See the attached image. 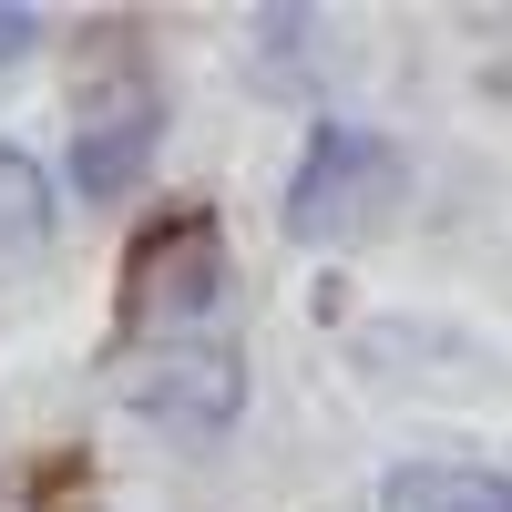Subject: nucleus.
I'll use <instances>...</instances> for the list:
<instances>
[{
  "label": "nucleus",
  "mask_w": 512,
  "mask_h": 512,
  "mask_svg": "<svg viewBox=\"0 0 512 512\" xmlns=\"http://www.w3.org/2000/svg\"><path fill=\"white\" fill-rule=\"evenodd\" d=\"M144 154H154V113L123 103V113H103V123H82V144H72V185H82V195H123V185L144 175Z\"/></svg>",
  "instance_id": "20e7f679"
},
{
  "label": "nucleus",
  "mask_w": 512,
  "mask_h": 512,
  "mask_svg": "<svg viewBox=\"0 0 512 512\" xmlns=\"http://www.w3.org/2000/svg\"><path fill=\"white\" fill-rule=\"evenodd\" d=\"M134 400L164 420V431H226V420L246 410V359L236 349H175V359L144 369Z\"/></svg>",
  "instance_id": "7ed1b4c3"
},
{
  "label": "nucleus",
  "mask_w": 512,
  "mask_h": 512,
  "mask_svg": "<svg viewBox=\"0 0 512 512\" xmlns=\"http://www.w3.org/2000/svg\"><path fill=\"white\" fill-rule=\"evenodd\" d=\"M390 205H400V144L359 134V123H328L308 144V164H297V185H287V236L349 246V236H369L390 216Z\"/></svg>",
  "instance_id": "f257e3e1"
},
{
  "label": "nucleus",
  "mask_w": 512,
  "mask_h": 512,
  "mask_svg": "<svg viewBox=\"0 0 512 512\" xmlns=\"http://www.w3.org/2000/svg\"><path fill=\"white\" fill-rule=\"evenodd\" d=\"M216 287H226V236H216V216H175V226H154V236L134 246L123 318H134V328H175V318H195Z\"/></svg>",
  "instance_id": "f03ea898"
},
{
  "label": "nucleus",
  "mask_w": 512,
  "mask_h": 512,
  "mask_svg": "<svg viewBox=\"0 0 512 512\" xmlns=\"http://www.w3.org/2000/svg\"><path fill=\"white\" fill-rule=\"evenodd\" d=\"M31 41H41V21H31V11H0V62H21Z\"/></svg>",
  "instance_id": "0eeeda50"
},
{
  "label": "nucleus",
  "mask_w": 512,
  "mask_h": 512,
  "mask_svg": "<svg viewBox=\"0 0 512 512\" xmlns=\"http://www.w3.org/2000/svg\"><path fill=\"white\" fill-rule=\"evenodd\" d=\"M379 512H512V482L502 472H461V461H410V472H390Z\"/></svg>",
  "instance_id": "39448f33"
},
{
  "label": "nucleus",
  "mask_w": 512,
  "mask_h": 512,
  "mask_svg": "<svg viewBox=\"0 0 512 512\" xmlns=\"http://www.w3.org/2000/svg\"><path fill=\"white\" fill-rule=\"evenodd\" d=\"M52 236V195H41V164L21 144H0V256H31Z\"/></svg>",
  "instance_id": "423d86ee"
}]
</instances>
